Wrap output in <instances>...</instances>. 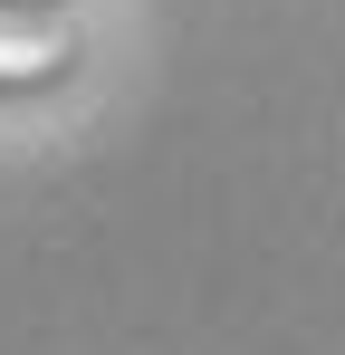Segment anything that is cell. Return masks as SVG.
Wrapping results in <instances>:
<instances>
[{
  "label": "cell",
  "instance_id": "6da1fadb",
  "mask_svg": "<svg viewBox=\"0 0 345 355\" xmlns=\"http://www.w3.org/2000/svg\"><path fill=\"white\" fill-rule=\"evenodd\" d=\"M67 77H77L67 0H19V10H0V96H48Z\"/></svg>",
  "mask_w": 345,
  "mask_h": 355
},
{
  "label": "cell",
  "instance_id": "7a4b0ae2",
  "mask_svg": "<svg viewBox=\"0 0 345 355\" xmlns=\"http://www.w3.org/2000/svg\"><path fill=\"white\" fill-rule=\"evenodd\" d=\"M0 10H19V0H0Z\"/></svg>",
  "mask_w": 345,
  "mask_h": 355
}]
</instances>
